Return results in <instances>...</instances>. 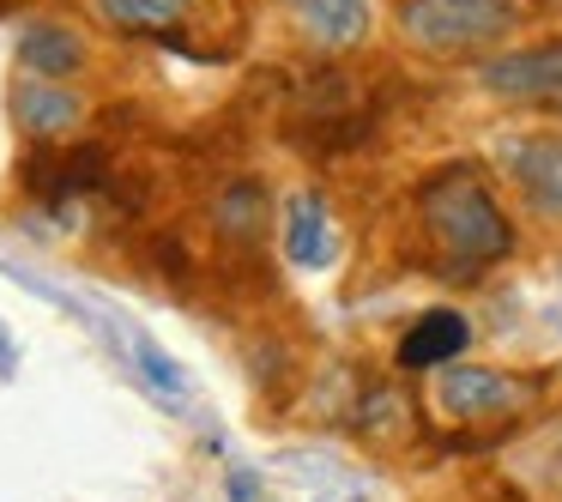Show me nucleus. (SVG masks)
<instances>
[{"label":"nucleus","instance_id":"f257e3e1","mask_svg":"<svg viewBox=\"0 0 562 502\" xmlns=\"http://www.w3.org/2000/svg\"><path fill=\"white\" fill-rule=\"evenodd\" d=\"M417 219H424V236L436 248L441 279H477L484 267L514 255V224L496 207L477 164H441L436 176H424Z\"/></svg>","mask_w":562,"mask_h":502},{"label":"nucleus","instance_id":"f03ea898","mask_svg":"<svg viewBox=\"0 0 562 502\" xmlns=\"http://www.w3.org/2000/svg\"><path fill=\"white\" fill-rule=\"evenodd\" d=\"M526 0H400V37L436 62H472L520 25Z\"/></svg>","mask_w":562,"mask_h":502},{"label":"nucleus","instance_id":"7ed1b4c3","mask_svg":"<svg viewBox=\"0 0 562 502\" xmlns=\"http://www.w3.org/2000/svg\"><path fill=\"white\" fill-rule=\"evenodd\" d=\"M538 376H508V369H477V364H441L436 369V405L460 424H508L538 400Z\"/></svg>","mask_w":562,"mask_h":502},{"label":"nucleus","instance_id":"20e7f679","mask_svg":"<svg viewBox=\"0 0 562 502\" xmlns=\"http://www.w3.org/2000/svg\"><path fill=\"white\" fill-rule=\"evenodd\" d=\"M484 91L502 98V103H514V110L562 115V37L484 62Z\"/></svg>","mask_w":562,"mask_h":502},{"label":"nucleus","instance_id":"39448f33","mask_svg":"<svg viewBox=\"0 0 562 502\" xmlns=\"http://www.w3.org/2000/svg\"><path fill=\"white\" fill-rule=\"evenodd\" d=\"M502 164L538 219H562V134H514Z\"/></svg>","mask_w":562,"mask_h":502},{"label":"nucleus","instance_id":"423d86ee","mask_svg":"<svg viewBox=\"0 0 562 502\" xmlns=\"http://www.w3.org/2000/svg\"><path fill=\"white\" fill-rule=\"evenodd\" d=\"M465 345H472V321L453 315V309H429V315H417V327H405V339H400V352H393V364H400L405 376H424V369L453 364Z\"/></svg>","mask_w":562,"mask_h":502},{"label":"nucleus","instance_id":"0eeeda50","mask_svg":"<svg viewBox=\"0 0 562 502\" xmlns=\"http://www.w3.org/2000/svg\"><path fill=\"white\" fill-rule=\"evenodd\" d=\"M291 7L315 49H351L369 37V0H291Z\"/></svg>","mask_w":562,"mask_h":502},{"label":"nucleus","instance_id":"6e6552de","mask_svg":"<svg viewBox=\"0 0 562 502\" xmlns=\"http://www.w3.org/2000/svg\"><path fill=\"white\" fill-rule=\"evenodd\" d=\"M284 255H291V267H327L333 224H327V200L315 188L291 194V207H284Z\"/></svg>","mask_w":562,"mask_h":502},{"label":"nucleus","instance_id":"1a4fd4ad","mask_svg":"<svg viewBox=\"0 0 562 502\" xmlns=\"http://www.w3.org/2000/svg\"><path fill=\"white\" fill-rule=\"evenodd\" d=\"M13 115L31 127L37 140H49V134H67V127L86 115V103L74 98V91L61 86V79H25V86L13 91Z\"/></svg>","mask_w":562,"mask_h":502},{"label":"nucleus","instance_id":"9d476101","mask_svg":"<svg viewBox=\"0 0 562 502\" xmlns=\"http://www.w3.org/2000/svg\"><path fill=\"white\" fill-rule=\"evenodd\" d=\"M19 67H25L31 79H67V74L86 67V43L67 25H31L25 37H19Z\"/></svg>","mask_w":562,"mask_h":502},{"label":"nucleus","instance_id":"9b49d317","mask_svg":"<svg viewBox=\"0 0 562 502\" xmlns=\"http://www.w3.org/2000/svg\"><path fill=\"white\" fill-rule=\"evenodd\" d=\"M267 188L260 182H231L218 194V236L236 248H255L260 236H267Z\"/></svg>","mask_w":562,"mask_h":502},{"label":"nucleus","instance_id":"f8f14e48","mask_svg":"<svg viewBox=\"0 0 562 502\" xmlns=\"http://www.w3.org/2000/svg\"><path fill=\"white\" fill-rule=\"evenodd\" d=\"M98 13L127 37H164L188 19V0H98Z\"/></svg>","mask_w":562,"mask_h":502},{"label":"nucleus","instance_id":"ddd939ff","mask_svg":"<svg viewBox=\"0 0 562 502\" xmlns=\"http://www.w3.org/2000/svg\"><path fill=\"white\" fill-rule=\"evenodd\" d=\"M127 345H134V357H139V376H146L151 388L164 393V400H182V393H188V376H182V369H176V357L164 352V345H151L146 333H134V339H127Z\"/></svg>","mask_w":562,"mask_h":502},{"label":"nucleus","instance_id":"4468645a","mask_svg":"<svg viewBox=\"0 0 562 502\" xmlns=\"http://www.w3.org/2000/svg\"><path fill=\"white\" fill-rule=\"evenodd\" d=\"M231 497H236V502H248V497H255V478L236 472V478H231Z\"/></svg>","mask_w":562,"mask_h":502},{"label":"nucleus","instance_id":"2eb2a0df","mask_svg":"<svg viewBox=\"0 0 562 502\" xmlns=\"http://www.w3.org/2000/svg\"><path fill=\"white\" fill-rule=\"evenodd\" d=\"M13 369V339H7V327H0V376Z\"/></svg>","mask_w":562,"mask_h":502}]
</instances>
